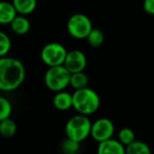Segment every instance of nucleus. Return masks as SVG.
Listing matches in <instances>:
<instances>
[{
	"mask_svg": "<svg viewBox=\"0 0 154 154\" xmlns=\"http://www.w3.org/2000/svg\"><path fill=\"white\" fill-rule=\"evenodd\" d=\"M26 78V68L19 59L0 57V91L11 92L18 89Z\"/></svg>",
	"mask_w": 154,
	"mask_h": 154,
	"instance_id": "1",
	"label": "nucleus"
},
{
	"mask_svg": "<svg viewBox=\"0 0 154 154\" xmlns=\"http://www.w3.org/2000/svg\"><path fill=\"white\" fill-rule=\"evenodd\" d=\"M88 84H89V78L87 76V74L84 73V71L76 72V73H71L70 86L74 90L86 88V87H88Z\"/></svg>",
	"mask_w": 154,
	"mask_h": 154,
	"instance_id": "15",
	"label": "nucleus"
},
{
	"mask_svg": "<svg viewBox=\"0 0 154 154\" xmlns=\"http://www.w3.org/2000/svg\"><path fill=\"white\" fill-rule=\"evenodd\" d=\"M92 122L88 118V115L77 114L71 117L66 124V137L82 143L89 135H91Z\"/></svg>",
	"mask_w": 154,
	"mask_h": 154,
	"instance_id": "3",
	"label": "nucleus"
},
{
	"mask_svg": "<svg viewBox=\"0 0 154 154\" xmlns=\"http://www.w3.org/2000/svg\"><path fill=\"white\" fill-rule=\"evenodd\" d=\"M12 105L5 97L0 96V120L11 116Z\"/></svg>",
	"mask_w": 154,
	"mask_h": 154,
	"instance_id": "21",
	"label": "nucleus"
},
{
	"mask_svg": "<svg viewBox=\"0 0 154 154\" xmlns=\"http://www.w3.org/2000/svg\"><path fill=\"white\" fill-rule=\"evenodd\" d=\"M12 47V42L10 37L5 33L0 31V57L7 56Z\"/></svg>",
	"mask_w": 154,
	"mask_h": 154,
	"instance_id": "20",
	"label": "nucleus"
},
{
	"mask_svg": "<svg viewBox=\"0 0 154 154\" xmlns=\"http://www.w3.org/2000/svg\"><path fill=\"white\" fill-rule=\"evenodd\" d=\"M126 153L128 154H150L149 146L140 140H134L128 146H126Z\"/></svg>",
	"mask_w": 154,
	"mask_h": 154,
	"instance_id": "16",
	"label": "nucleus"
},
{
	"mask_svg": "<svg viewBox=\"0 0 154 154\" xmlns=\"http://www.w3.org/2000/svg\"><path fill=\"white\" fill-rule=\"evenodd\" d=\"M79 143H80L74 140V139H71L69 137H66V139H64L61 143L60 148H61L62 152H64V153H70V154L77 153V152L79 151Z\"/></svg>",
	"mask_w": 154,
	"mask_h": 154,
	"instance_id": "19",
	"label": "nucleus"
},
{
	"mask_svg": "<svg viewBox=\"0 0 154 154\" xmlns=\"http://www.w3.org/2000/svg\"><path fill=\"white\" fill-rule=\"evenodd\" d=\"M143 10L147 14L154 15V0H143Z\"/></svg>",
	"mask_w": 154,
	"mask_h": 154,
	"instance_id": "22",
	"label": "nucleus"
},
{
	"mask_svg": "<svg viewBox=\"0 0 154 154\" xmlns=\"http://www.w3.org/2000/svg\"><path fill=\"white\" fill-rule=\"evenodd\" d=\"M17 131V125L11 117L0 120V135L5 138H11Z\"/></svg>",
	"mask_w": 154,
	"mask_h": 154,
	"instance_id": "14",
	"label": "nucleus"
},
{
	"mask_svg": "<svg viewBox=\"0 0 154 154\" xmlns=\"http://www.w3.org/2000/svg\"><path fill=\"white\" fill-rule=\"evenodd\" d=\"M12 3L15 7L17 13L24 16L33 13L37 5L36 0H13Z\"/></svg>",
	"mask_w": 154,
	"mask_h": 154,
	"instance_id": "13",
	"label": "nucleus"
},
{
	"mask_svg": "<svg viewBox=\"0 0 154 154\" xmlns=\"http://www.w3.org/2000/svg\"><path fill=\"white\" fill-rule=\"evenodd\" d=\"M11 29L15 34L17 35H24L30 31L31 23L24 15L16 16L13 20H12L11 23Z\"/></svg>",
	"mask_w": 154,
	"mask_h": 154,
	"instance_id": "12",
	"label": "nucleus"
},
{
	"mask_svg": "<svg viewBox=\"0 0 154 154\" xmlns=\"http://www.w3.org/2000/svg\"><path fill=\"white\" fill-rule=\"evenodd\" d=\"M71 72L63 66H49V70L45 72V84L49 90L53 92L63 91L70 85Z\"/></svg>",
	"mask_w": 154,
	"mask_h": 154,
	"instance_id": "4",
	"label": "nucleus"
},
{
	"mask_svg": "<svg viewBox=\"0 0 154 154\" xmlns=\"http://www.w3.org/2000/svg\"><path fill=\"white\" fill-rule=\"evenodd\" d=\"M86 39L92 48H99L103 43L105 35L103 31H100L99 29H92Z\"/></svg>",
	"mask_w": 154,
	"mask_h": 154,
	"instance_id": "17",
	"label": "nucleus"
},
{
	"mask_svg": "<svg viewBox=\"0 0 154 154\" xmlns=\"http://www.w3.org/2000/svg\"><path fill=\"white\" fill-rule=\"evenodd\" d=\"M17 16V11L12 2L0 1V24H10Z\"/></svg>",
	"mask_w": 154,
	"mask_h": 154,
	"instance_id": "10",
	"label": "nucleus"
},
{
	"mask_svg": "<svg viewBox=\"0 0 154 154\" xmlns=\"http://www.w3.org/2000/svg\"><path fill=\"white\" fill-rule=\"evenodd\" d=\"M63 66L71 73L82 72L87 66V57L79 50H72L66 53Z\"/></svg>",
	"mask_w": 154,
	"mask_h": 154,
	"instance_id": "8",
	"label": "nucleus"
},
{
	"mask_svg": "<svg viewBox=\"0 0 154 154\" xmlns=\"http://www.w3.org/2000/svg\"><path fill=\"white\" fill-rule=\"evenodd\" d=\"M97 152L99 154H124L126 153V147L119 140L111 137L99 143Z\"/></svg>",
	"mask_w": 154,
	"mask_h": 154,
	"instance_id": "9",
	"label": "nucleus"
},
{
	"mask_svg": "<svg viewBox=\"0 0 154 154\" xmlns=\"http://www.w3.org/2000/svg\"><path fill=\"white\" fill-rule=\"evenodd\" d=\"M73 108L75 111L84 115H91L98 110L100 106V98L94 90L88 88H82L75 90L72 94Z\"/></svg>",
	"mask_w": 154,
	"mask_h": 154,
	"instance_id": "2",
	"label": "nucleus"
},
{
	"mask_svg": "<svg viewBox=\"0 0 154 154\" xmlns=\"http://www.w3.org/2000/svg\"><path fill=\"white\" fill-rule=\"evenodd\" d=\"M66 53V48L61 43L49 42L41 49L40 57L48 66H55L63 64Z\"/></svg>",
	"mask_w": 154,
	"mask_h": 154,
	"instance_id": "6",
	"label": "nucleus"
},
{
	"mask_svg": "<svg viewBox=\"0 0 154 154\" xmlns=\"http://www.w3.org/2000/svg\"><path fill=\"white\" fill-rule=\"evenodd\" d=\"M114 134V125L109 118H99L92 124L91 136L98 143L109 139Z\"/></svg>",
	"mask_w": 154,
	"mask_h": 154,
	"instance_id": "7",
	"label": "nucleus"
},
{
	"mask_svg": "<svg viewBox=\"0 0 154 154\" xmlns=\"http://www.w3.org/2000/svg\"><path fill=\"white\" fill-rule=\"evenodd\" d=\"M118 140L126 147L135 140V133L130 128H122L118 132Z\"/></svg>",
	"mask_w": 154,
	"mask_h": 154,
	"instance_id": "18",
	"label": "nucleus"
},
{
	"mask_svg": "<svg viewBox=\"0 0 154 154\" xmlns=\"http://www.w3.org/2000/svg\"><path fill=\"white\" fill-rule=\"evenodd\" d=\"M66 29H68L69 34L73 38L86 39L93 26L88 16L78 13L74 14L69 18L68 22H66Z\"/></svg>",
	"mask_w": 154,
	"mask_h": 154,
	"instance_id": "5",
	"label": "nucleus"
},
{
	"mask_svg": "<svg viewBox=\"0 0 154 154\" xmlns=\"http://www.w3.org/2000/svg\"><path fill=\"white\" fill-rule=\"evenodd\" d=\"M53 105L57 110L66 111L73 107V97L72 94L64 91H59L56 93L53 98Z\"/></svg>",
	"mask_w": 154,
	"mask_h": 154,
	"instance_id": "11",
	"label": "nucleus"
}]
</instances>
